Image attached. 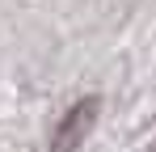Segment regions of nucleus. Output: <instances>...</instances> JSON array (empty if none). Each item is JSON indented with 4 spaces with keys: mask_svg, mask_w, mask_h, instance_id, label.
Masks as SVG:
<instances>
[{
    "mask_svg": "<svg viewBox=\"0 0 156 152\" xmlns=\"http://www.w3.org/2000/svg\"><path fill=\"white\" fill-rule=\"evenodd\" d=\"M89 118H93V101H84V106H76V110L68 114V123H63V131L55 135V152H72V144L80 139V131L89 127Z\"/></svg>",
    "mask_w": 156,
    "mask_h": 152,
    "instance_id": "1",
    "label": "nucleus"
}]
</instances>
